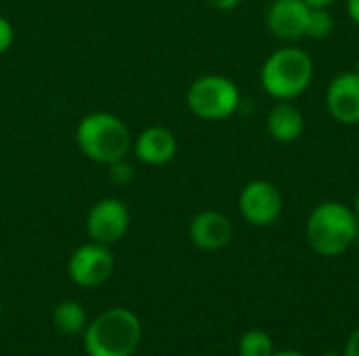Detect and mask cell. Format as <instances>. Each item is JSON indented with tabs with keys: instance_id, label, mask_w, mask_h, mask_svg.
<instances>
[{
	"instance_id": "7a4b0ae2",
	"label": "cell",
	"mask_w": 359,
	"mask_h": 356,
	"mask_svg": "<svg viewBox=\"0 0 359 356\" xmlns=\"http://www.w3.org/2000/svg\"><path fill=\"white\" fill-rule=\"evenodd\" d=\"M76 143L88 159L107 166L124 159L133 149V136L126 124L118 115L105 111L88 113L80 120Z\"/></svg>"
},
{
	"instance_id": "ba28073f",
	"label": "cell",
	"mask_w": 359,
	"mask_h": 356,
	"mask_svg": "<svg viewBox=\"0 0 359 356\" xmlns=\"http://www.w3.org/2000/svg\"><path fill=\"white\" fill-rule=\"evenodd\" d=\"M128 225H130L128 208L116 197H105L97 201L86 216V231L90 239L103 245L120 241L126 235Z\"/></svg>"
},
{
	"instance_id": "4fadbf2b",
	"label": "cell",
	"mask_w": 359,
	"mask_h": 356,
	"mask_svg": "<svg viewBox=\"0 0 359 356\" xmlns=\"http://www.w3.org/2000/svg\"><path fill=\"white\" fill-rule=\"evenodd\" d=\"M305 130V120L299 107L290 101H278L267 115V132L278 143H294Z\"/></svg>"
},
{
	"instance_id": "5b68a950",
	"label": "cell",
	"mask_w": 359,
	"mask_h": 356,
	"mask_svg": "<svg viewBox=\"0 0 359 356\" xmlns=\"http://www.w3.org/2000/svg\"><path fill=\"white\" fill-rule=\"evenodd\" d=\"M187 107L200 120H227L240 107V90L225 76H202L187 90Z\"/></svg>"
},
{
	"instance_id": "83f0119b",
	"label": "cell",
	"mask_w": 359,
	"mask_h": 356,
	"mask_svg": "<svg viewBox=\"0 0 359 356\" xmlns=\"http://www.w3.org/2000/svg\"><path fill=\"white\" fill-rule=\"evenodd\" d=\"M0 315H2V304H0Z\"/></svg>"
},
{
	"instance_id": "e0dca14e",
	"label": "cell",
	"mask_w": 359,
	"mask_h": 356,
	"mask_svg": "<svg viewBox=\"0 0 359 356\" xmlns=\"http://www.w3.org/2000/svg\"><path fill=\"white\" fill-rule=\"evenodd\" d=\"M135 172H133V166L126 164V157L124 159H118L114 164H109V178L116 183V185H128L133 180Z\"/></svg>"
},
{
	"instance_id": "7c38bea8",
	"label": "cell",
	"mask_w": 359,
	"mask_h": 356,
	"mask_svg": "<svg viewBox=\"0 0 359 356\" xmlns=\"http://www.w3.org/2000/svg\"><path fill=\"white\" fill-rule=\"evenodd\" d=\"M135 155L139 162L147 166H162L168 164L177 153V138L164 126L145 128L135 141Z\"/></svg>"
},
{
	"instance_id": "9a60e30c",
	"label": "cell",
	"mask_w": 359,
	"mask_h": 356,
	"mask_svg": "<svg viewBox=\"0 0 359 356\" xmlns=\"http://www.w3.org/2000/svg\"><path fill=\"white\" fill-rule=\"evenodd\" d=\"M273 340L265 332H248L240 340V356H273Z\"/></svg>"
},
{
	"instance_id": "52a82bcc",
	"label": "cell",
	"mask_w": 359,
	"mask_h": 356,
	"mask_svg": "<svg viewBox=\"0 0 359 356\" xmlns=\"http://www.w3.org/2000/svg\"><path fill=\"white\" fill-rule=\"evenodd\" d=\"M67 271L80 287H99L114 273V256L107 245L93 241L72 254Z\"/></svg>"
},
{
	"instance_id": "ffe728a7",
	"label": "cell",
	"mask_w": 359,
	"mask_h": 356,
	"mask_svg": "<svg viewBox=\"0 0 359 356\" xmlns=\"http://www.w3.org/2000/svg\"><path fill=\"white\" fill-rule=\"evenodd\" d=\"M212 8H217V10H231V8H236L242 0H206Z\"/></svg>"
},
{
	"instance_id": "ac0fdd59",
	"label": "cell",
	"mask_w": 359,
	"mask_h": 356,
	"mask_svg": "<svg viewBox=\"0 0 359 356\" xmlns=\"http://www.w3.org/2000/svg\"><path fill=\"white\" fill-rule=\"evenodd\" d=\"M13 40H15V29H13L11 21L0 15V55L13 46Z\"/></svg>"
},
{
	"instance_id": "cb8c5ba5",
	"label": "cell",
	"mask_w": 359,
	"mask_h": 356,
	"mask_svg": "<svg viewBox=\"0 0 359 356\" xmlns=\"http://www.w3.org/2000/svg\"><path fill=\"white\" fill-rule=\"evenodd\" d=\"M353 212H355V216L359 218V193H358V197H355V208H353Z\"/></svg>"
},
{
	"instance_id": "8992f818",
	"label": "cell",
	"mask_w": 359,
	"mask_h": 356,
	"mask_svg": "<svg viewBox=\"0 0 359 356\" xmlns=\"http://www.w3.org/2000/svg\"><path fill=\"white\" fill-rule=\"evenodd\" d=\"M240 214L255 227H269L282 216V193L269 180H250L240 193Z\"/></svg>"
},
{
	"instance_id": "9c48e42d",
	"label": "cell",
	"mask_w": 359,
	"mask_h": 356,
	"mask_svg": "<svg viewBox=\"0 0 359 356\" xmlns=\"http://www.w3.org/2000/svg\"><path fill=\"white\" fill-rule=\"evenodd\" d=\"M309 6L303 0H271L267 8V27L280 40H299L307 34Z\"/></svg>"
},
{
	"instance_id": "d6986e66",
	"label": "cell",
	"mask_w": 359,
	"mask_h": 356,
	"mask_svg": "<svg viewBox=\"0 0 359 356\" xmlns=\"http://www.w3.org/2000/svg\"><path fill=\"white\" fill-rule=\"evenodd\" d=\"M343 356H359V327L353 329V334L349 336L347 346H345V355Z\"/></svg>"
},
{
	"instance_id": "44dd1931",
	"label": "cell",
	"mask_w": 359,
	"mask_h": 356,
	"mask_svg": "<svg viewBox=\"0 0 359 356\" xmlns=\"http://www.w3.org/2000/svg\"><path fill=\"white\" fill-rule=\"evenodd\" d=\"M347 13L353 19V23L359 25V0H347Z\"/></svg>"
},
{
	"instance_id": "603a6c76",
	"label": "cell",
	"mask_w": 359,
	"mask_h": 356,
	"mask_svg": "<svg viewBox=\"0 0 359 356\" xmlns=\"http://www.w3.org/2000/svg\"><path fill=\"white\" fill-rule=\"evenodd\" d=\"M273 356H305L303 353H297V350H282V353H276Z\"/></svg>"
},
{
	"instance_id": "5bb4252c",
	"label": "cell",
	"mask_w": 359,
	"mask_h": 356,
	"mask_svg": "<svg viewBox=\"0 0 359 356\" xmlns=\"http://www.w3.org/2000/svg\"><path fill=\"white\" fill-rule=\"evenodd\" d=\"M55 327L63 334V336H76L86 327V313L78 302H61L55 308L53 315Z\"/></svg>"
},
{
	"instance_id": "6da1fadb",
	"label": "cell",
	"mask_w": 359,
	"mask_h": 356,
	"mask_svg": "<svg viewBox=\"0 0 359 356\" xmlns=\"http://www.w3.org/2000/svg\"><path fill=\"white\" fill-rule=\"evenodd\" d=\"M359 218L341 201H324L307 218L305 235L309 245L326 258L345 254L358 235Z\"/></svg>"
},
{
	"instance_id": "4316f807",
	"label": "cell",
	"mask_w": 359,
	"mask_h": 356,
	"mask_svg": "<svg viewBox=\"0 0 359 356\" xmlns=\"http://www.w3.org/2000/svg\"><path fill=\"white\" fill-rule=\"evenodd\" d=\"M353 245H358L359 248V229H358V235H355V241H353Z\"/></svg>"
},
{
	"instance_id": "3957f363",
	"label": "cell",
	"mask_w": 359,
	"mask_h": 356,
	"mask_svg": "<svg viewBox=\"0 0 359 356\" xmlns=\"http://www.w3.org/2000/svg\"><path fill=\"white\" fill-rule=\"evenodd\" d=\"M313 80L311 57L297 46H284L267 57L261 69V84L276 101L301 97Z\"/></svg>"
},
{
	"instance_id": "30bf717a",
	"label": "cell",
	"mask_w": 359,
	"mask_h": 356,
	"mask_svg": "<svg viewBox=\"0 0 359 356\" xmlns=\"http://www.w3.org/2000/svg\"><path fill=\"white\" fill-rule=\"evenodd\" d=\"M330 115L345 126L359 124V76L355 71L339 73L326 92Z\"/></svg>"
},
{
	"instance_id": "8fae6325",
	"label": "cell",
	"mask_w": 359,
	"mask_h": 356,
	"mask_svg": "<svg viewBox=\"0 0 359 356\" xmlns=\"http://www.w3.org/2000/svg\"><path fill=\"white\" fill-rule=\"evenodd\" d=\"M189 237L196 248L204 252H217V250H223L231 241L233 225L225 214L206 210L194 216L189 225Z\"/></svg>"
},
{
	"instance_id": "277c9868",
	"label": "cell",
	"mask_w": 359,
	"mask_h": 356,
	"mask_svg": "<svg viewBox=\"0 0 359 356\" xmlns=\"http://www.w3.org/2000/svg\"><path fill=\"white\" fill-rule=\"evenodd\" d=\"M141 340V323L128 308H109L84 334L88 356H133Z\"/></svg>"
},
{
	"instance_id": "2e32d148",
	"label": "cell",
	"mask_w": 359,
	"mask_h": 356,
	"mask_svg": "<svg viewBox=\"0 0 359 356\" xmlns=\"http://www.w3.org/2000/svg\"><path fill=\"white\" fill-rule=\"evenodd\" d=\"M334 31V17L328 8H311L307 21V34L313 40H324Z\"/></svg>"
},
{
	"instance_id": "484cf974",
	"label": "cell",
	"mask_w": 359,
	"mask_h": 356,
	"mask_svg": "<svg viewBox=\"0 0 359 356\" xmlns=\"http://www.w3.org/2000/svg\"><path fill=\"white\" fill-rule=\"evenodd\" d=\"M353 71L359 76V57H358V61H355V69H353Z\"/></svg>"
},
{
	"instance_id": "d4e9b609",
	"label": "cell",
	"mask_w": 359,
	"mask_h": 356,
	"mask_svg": "<svg viewBox=\"0 0 359 356\" xmlns=\"http://www.w3.org/2000/svg\"><path fill=\"white\" fill-rule=\"evenodd\" d=\"M320 356H343V355H339V353H324V355H320Z\"/></svg>"
},
{
	"instance_id": "7402d4cb",
	"label": "cell",
	"mask_w": 359,
	"mask_h": 356,
	"mask_svg": "<svg viewBox=\"0 0 359 356\" xmlns=\"http://www.w3.org/2000/svg\"><path fill=\"white\" fill-rule=\"evenodd\" d=\"M309 8H330L337 0H303Z\"/></svg>"
}]
</instances>
